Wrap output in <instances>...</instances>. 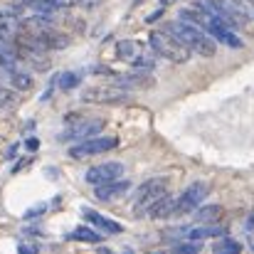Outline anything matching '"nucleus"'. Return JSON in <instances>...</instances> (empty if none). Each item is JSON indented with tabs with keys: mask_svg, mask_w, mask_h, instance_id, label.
<instances>
[{
	"mask_svg": "<svg viewBox=\"0 0 254 254\" xmlns=\"http://www.w3.org/2000/svg\"><path fill=\"white\" fill-rule=\"evenodd\" d=\"M163 30L175 35L190 52H195L200 57H212L215 55V37H210L205 32V27H197V25L185 22V20H175V22H168Z\"/></svg>",
	"mask_w": 254,
	"mask_h": 254,
	"instance_id": "nucleus-1",
	"label": "nucleus"
},
{
	"mask_svg": "<svg viewBox=\"0 0 254 254\" xmlns=\"http://www.w3.org/2000/svg\"><path fill=\"white\" fill-rule=\"evenodd\" d=\"M151 47H153V52L158 55V57H166L170 62H178V64H183V62H188L190 60V50L175 37V35H170V32H153L151 35Z\"/></svg>",
	"mask_w": 254,
	"mask_h": 254,
	"instance_id": "nucleus-2",
	"label": "nucleus"
},
{
	"mask_svg": "<svg viewBox=\"0 0 254 254\" xmlns=\"http://www.w3.org/2000/svg\"><path fill=\"white\" fill-rule=\"evenodd\" d=\"M166 192H168V180H166V178H151V180L141 183L138 190H136V195H133V212H136V215L148 212V207H151L158 197H163Z\"/></svg>",
	"mask_w": 254,
	"mask_h": 254,
	"instance_id": "nucleus-3",
	"label": "nucleus"
},
{
	"mask_svg": "<svg viewBox=\"0 0 254 254\" xmlns=\"http://www.w3.org/2000/svg\"><path fill=\"white\" fill-rule=\"evenodd\" d=\"M101 128H104V121L101 119H79L69 128L60 131L57 141H86V138L96 136Z\"/></svg>",
	"mask_w": 254,
	"mask_h": 254,
	"instance_id": "nucleus-4",
	"label": "nucleus"
},
{
	"mask_svg": "<svg viewBox=\"0 0 254 254\" xmlns=\"http://www.w3.org/2000/svg\"><path fill=\"white\" fill-rule=\"evenodd\" d=\"M111 148H116V138H111V136H91V138H86L82 141L79 146H72L69 148V156L72 158H89V156H99V153H106V151H111Z\"/></svg>",
	"mask_w": 254,
	"mask_h": 254,
	"instance_id": "nucleus-5",
	"label": "nucleus"
},
{
	"mask_svg": "<svg viewBox=\"0 0 254 254\" xmlns=\"http://www.w3.org/2000/svg\"><path fill=\"white\" fill-rule=\"evenodd\" d=\"M207 192H210L207 183H192V185H188V188L183 190V195L178 197V215L195 212V210L202 205V200L207 197Z\"/></svg>",
	"mask_w": 254,
	"mask_h": 254,
	"instance_id": "nucleus-6",
	"label": "nucleus"
},
{
	"mask_svg": "<svg viewBox=\"0 0 254 254\" xmlns=\"http://www.w3.org/2000/svg\"><path fill=\"white\" fill-rule=\"evenodd\" d=\"M124 175V163H116V161H106V163H99V166H91L86 170L84 180L89 185H101V183H109V180H116Z\"/></svg>",
	"mask_w": 254,
	"mask_h": 254,
	"instance_id": "nucleus-7",
	"label": "nucleus"
},
{
	"mask_svg": "<svg viewBox=\"0 0 254 254\" xmlns=\"http://www.w3.org/2000/svg\"><path fill=\"white\" fill-rule=\"evenodd\" d=\"M84 101H91V104H116V101H124L126 99V91L121 89H114V86H91L86 89Z\"/></svg>",
	"mask_w": 254,
	"mask_h": 254,
	"instance_id": "nucleus-8",
	"label": "nucleus"
},
{
	"mask_svg": "<svg viewBox=\"0 0 254 254\" xmlns=\"http://www.w3.org/2000/svg\"><path fill=\"white\" fill-rule=\"evenodd\" d=\"M217 2L222 5V10L230 17L232 27H240V25H245V22L252 20V12H250V7L242 0H217Z\"/></svg>",
	"mask_w": 254,
	"mask_h": 254,
	"instance_id": "nucleus-9",
	"label": "nucleus"
},
{
	"mask_svg": "<svg viewBox=\"0 0 254 254\" xmlns=\"http://www.w3.org/2000/svg\"><path fill=\"white\" fill-rule=\"evenodd\" d=\"M131 190V183L124 178H116V180H109V183H101V185H96V200H101V202H106V200H114V197H121V195H126Z\"/></svg>",
	"mask_w": 254,
	"mask_h": 254,
	"instance_id": "nucleus-10",
	"label": "nucleus"
},
{
	"mask_svg": "<svg viewBox=\"0 0 254 254\" xmlns=\"http://www.w3.org/2000/svg\"><path fill=\"white\" fill-rule=\"evenodd\" d=\"M207 32H210L217 42H222V45H227V47H242V40H240V37L230 30V25L222 22V20H210Z\"/></svg>",
	"mask_w": 254,
	"mask_h": 254,
	"instance_id": "nucleus-11",
	"label": "nucleus"
},
{
	"mask_svg": "<svg viewBox=\"0 0 254 254\" xmlns=\"http://www.w3.org/2000/svg\"><path fill=\"white\" fill-rule=\"evenodd\" d=\"M173 215H178V200L168 192L148 207V217H153V220H163V217H173Z\"/></svg>",
	"mask_w": 254,
	"mask_h": 254,
	"instance_id": "nucleus-12",
	"label": "nucleus"
},
{
	"mask_svg": "<svg viewBox=\"0 0 254 254\" xmlns=\"http://www.w3.org/2000/svg\"><path fill=\"white\" fill-rule=\"evenodd\" d=\"M17 62H20V60H17ZM17 62L5 64V82L22 91V89H30V86H32V77H30L25 69H20V64H17Z\"/></svg>",
	"mask_w": 254,
	"mask_h": 254,
	"instance_id": "nucleus-13",
	"label": "nucleus"
},
{
	"mask_svg": "<svg viewBox=\"0 0 254 254\" xmlns=\"http://www.w3.org/2000/svg\"><path fill=\"white\" fill-rule=\"evenodd\" d=\"M82 215H84V220H89L91 225H96L101 232H109V235H119L124 227L119 225V222H114V220H109V217H104V215H99L96 210H91V207H84L82 210Z\"/></svg>",
	"mask_w": 254,
	"mask_h": 254,
	"instance_id": "nucleus-14",
	"label": "nucleus"
},
{
	"mask_svg": "<svg viewBox=\"0 0 254 254\" xmlns=\"http://www.w3.org/2000/svg\"><path fill=\"white\" fill-rule=\"evenodd\" d=\"M222 217V207L220 205H205V207H197L195 210V220L202 222V225H212Z\"/></svg>",
	"mask_w": 254,
	"mask_h": 254,
	"instance_id": "nucleus-15",
	"label": "nucleus"
},
{
	"mask_svg": "<svg viewBox=\"0 0 254 254\" xmlns=\"http://www.w3.org/2000/svg\"><path fill=\"white\" fill-rule=\"evenodd\" d=\"M185 237H190L192 242H197V240H207V237H225V230H222V227H215V225H202V227L190 230Z\"/></svg>",
	"mask_w": 254,
	"mask_h": 254,
	"instance_id": "nucleus-16",
	"label": "nucleus"
},
{
	"mask_svg": "<svg viewBox=\"0 0 254 254\" xmlns=\"http://www.w3.org/2000/svg\"><path fill=\"white\" fill-rule=\"evenodd\" d=\"M69 240H74V242H89V245H99V242L104 240V235H99V232H94V230H89V227H77V230L69 235Z\"/></svg>",
	"mask_w": 254,
	"mask_h": 254,
	"instance_id": "nucleus-17",
	"label": "nucleus"
},
{
	"mask_svg": "<svg viewBox=\"0 0 254 254\" xmlns=\"http://www.w3.org/2000/svg\"><path fill=\"white\" fill-rule=\"evenodd\" d=\"M116 52H119L121 60H136V57L141 55V45L133 42V40H124V42H119Z\"/></svg>",
	"mask_w": 254,
	"mask_h": 254,
	"instance_id": "nucleus-18",
	"label": "nucleus"
},
{
	"mask_svg": "<svg viewBox=\"0 0 254 254\" xmlns=\"http://www.w3.org/2000/svg\"><path fill=\"white\" fill-rule=\"evenodd\" d=\"M148 74H116V82L124 86H148L151 79H146Z\"/></svg>",
	"mask_w": 254,
	"mask_h": 254,
	"instance_id": "nucleus-19",
	"label": "nucleus"
},
{
	"mask_svg": "<svg viewBox=\"0 0 254 254\" xmlns=\"http://www.w3.org/2000/svg\"><path fill=\"white\" fill-rule=\"evenodd\" d=\"M15 101H17V96H15V91L12 89H7L5 84H0V109H10V106H15Z\"/></svg>",
	"mask_w": 254,
	"mask_h": 254,
	"instance_id": "nucleus-20",
	"label": "nucleus"
},
{
	"mask_svg": "<svg viewBox=\"0 0 254 254\" xmlns=\"http://www.w3.org/2000/svg\"><path fill=\"white\" fill-rule=\"evenodd\" d=\"M82 79H79V74H74V72H64V74H60V89H74V86L79 84Z\"/></svg>",
	"mask_w": 254,
	"mask_h": 254,
	"instance_id": "nucleus-21",
	"label": "nucleus"
},
{
	"mask_svg": "<svg viewBox=\"0 0 254 254\" xmlns=\"http://www.w3.org/2000/svg\"><path fill=\"white\" fill-rule=\"evenodd\" d=\"M242 250L235 240H230V237H222V242H217L215 245V252H232V254H237Z\"/></svg>",
	"mask_w": 254,
	"mask_h": 254,
	"instance_id": "nucleus-22",
	"label": "nucleus"
},
{
	"mask_svg": "<svg viewBox=\"0 0 254 254\" xmlns=\"http://www.w3.org/2000/svg\"><path fill=\"white\" fill-rule=\"evenodd\" d=\"M133 62H136L138 67H146V69H151V67L156 64V60H153V57H148V55H143V52H141V55H138Z\"/></svg>",
	"mask_w": 254,
	"mask_h": 254,
	"instance_id": "nucleus-23",
	"label": "nucleus"
},
{
	"mask_svg": "<svg viewBox=\"0 0 254 254\" xmlns=\"http://www.w3.org/2000/svg\"><path fill=\"white\" fill-rule=\"evenodd\" d=\"M175 250H178V252H197L200 245H197V242H192V245H178Z\"/></svg>",
	"mask_w": 254,
	"mask_h": 254,
	"instance_id": "nucleus-24",
	"label": "nucleus"
},
{
	"mask_svg": "<svg viewBox=\"0 0 254 254\" xmlns=\"http://www.w3.org/2000/svg\"><path fill=\"white\" fill-rule=\"evenodd\" d=\"M5 64H7V55L0 50V67H5Z\"/></svg>",
	"mask_w": 254,
	"mask_h": 254,
	"instance_id": "nucleus-25",
	"label": "nucleus"
},
{
	"mask_svg": "<svg viewBox=\"0 0 254 254\" xmlns=\"http://www.w3.org/2000/svg\"><path fill=\"white\" fill-rule=\"evenodd\" d=\"M247 222H250V227H254V212L250 215V220H247Z\"/></svg>",
	"mask_w": 254,
	"mask_h": 254,
	"instance_id": "nucleus-26",
	"label": "nucleus"
},
{
	"mask_svg": "<svg viewBox=\"0 0 254 254\" xmlns=\"http://www.w3.org/2000/svg\"><path fill=\"white\" fill-rule=\"evenodd\" d=\"M161 2H163V5H168V2H173V0H161Z\"/></svg>",
	"mask_w": 254,
	"mask_h": 254,
	"instance_id": "nucleus-27",
	"label": "nucleus"
},
{
	"mask_svg": "<svg viewBox=\"0 0 254 254\" xmlns=\"http://www.w3.org/2000/svg\"><path fill=\"white\" fill-rule=\"evenodd\" d=\"M245 2H250V5H254V0H245Z\"/></svg>",
	"mask_w": 254,
	"mask_h": 254,
	"instance_id": "nucleus-28",
	"label": "nucleus"
}]
</instances>
